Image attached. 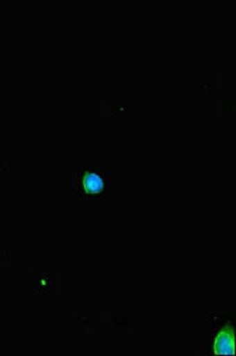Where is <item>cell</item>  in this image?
Segmentation results:
<instances>
[{"label": "cell", "mask_w": 236, "mask_h": 356, "mask_svg": "<svg viewBox=\"0 0 236 356\" xmlns=\"http://www.w3.org/2000/svg\"><path fill=\"white\" fill-rule=\"evenodd\" d=\"M80 191L86 197H98L105 191V182L96 171L82 172L80 178Z\"/></svg>", "instance_id": "2"}, {"label": "cell", "mask_w": 236, "mask_h": 356, "mask_svg": "<svg viewBox=\"0 0 236 356\" xmlns=\"http://www.w3.org/2000/svg\"><path fill=\"white\" fill-rule=\"evenodd\" d=\"M201 350L205 355L235 354V316L219 314L210 316L201 328Z\"/></svg>", "instance_id": "1"}]
</instances>
